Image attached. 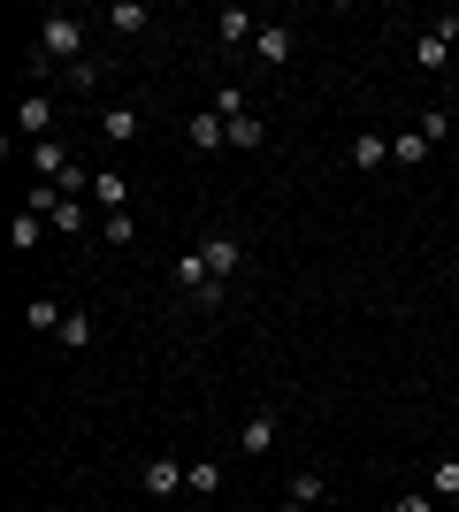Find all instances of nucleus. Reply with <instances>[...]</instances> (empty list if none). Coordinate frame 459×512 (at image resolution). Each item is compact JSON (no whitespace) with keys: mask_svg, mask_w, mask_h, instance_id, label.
Wrapping results in <instances>:
<instances>
[{"mask_svg":"<svg viewBox=\"0 0 459 512\" xmlns=\"http://www.w3.org/2000/svg\"><path fill=\"white\" fill-rule=\"evenodd\" d=\"M54 62H85V23L77 16H62V8H54V16H39V54H31V77H46V69Z\"/></svg>","mask_w":459,"mask_h":512,"instance_id":"f257e3e1","label":"nucleus"},{"mask_svg":"<svg viewBox=\"0 0 459 512\" xmlns=\"http://www.w3.org/2000/svg\"><path fill=\"white\" fill-rule=\"evenodd\" d=\"M23 207H31V214H46V230H62V237H77V230H85V199H62L54 184H31V192H23Z\"/></svg>","mask_w":459,"mask_h":512,"instance_id":"f03ea898","label":"nucleus"},{"mask_svg":"<svg viewBox=\"0 0 459 512\" xmlns=\"http://www.w3.org/2000/svg\"><path fill=\"white\" fill-rule=\"evenodd\" d=\"M192 253H199V268H207L215 283H230V276H238V260H245V245H238L230 230H215V237H199Z\"/></svg>","mask_w":459,"mask_h":512,"instance_id":"7ed1b4c3","label":"nucleus"},{"mask_svg":"<svg viewBox=\"0 0 459 512\" xmlns=\"http://www.w3.org/2000/svg\"><path fill=\"white\" fill-rule=\"evenodd\" d=\"M253 54H261L268 69H284L291 54H299V31H291V23H261V31H253Z\"/></svg>","mask_w":459,"mask_h":512,"instance_id":"20e7f679","label":"nucleus"},{"mask_svg":"<svg viewBox=\"0 0 459 512\" xmlns=\"http://www.w3.org/2000/svg\"><path fill=\"white\" fill-rule=\"evenodd\" d=\"M16 130L46 146V130H54V92H23L16 100Z\"/></svg>","mask_w":459,"mask_h":512,"instance_id":"39448f33","label":"nucleus"},{"mask_svg":"<svg viewBox=\"0 0 459 512\" xmlns=\"http://www.w3.org/2000/svg\"><path fill=\"white\" fill-rule=\"evenodd\" d=\"M176 291H192L199 306H222V283L207 276V268H199V253H184V260H176Z\"/></svg>","mask_w":459,"mask_h":512,"instance_id":"423d86ee","label":"nucleus"},{"mask_svg":"<svg viewBox=\"0 0 459 512\" xmlns=\"http://www.w3.org/2000/svg\"><path fill=\"white\" fill-rule=\"evenodd\" d=\"M184 490V459H176V451H153L146 459V497H176Z\"/></svg>","mask_w":459,"mask_h":512,"instance_id":"0eeeda50","label":"nucleus"},{"mask_svg":"<svg viewBox=\"0 0 459 512\" xmlns=\"http://www.w3.org/2000/svg\"><path fill=\"white\" fill-rule=\"evenodd\" d=\"M383 161H391V138H383V130H360V138H352V169L375 176Z\"/></svg>","mask_w":459,"mask_h":512,"instance_id":"6e6552de","label":"nucleus"},{"mask_svg":"<svg viewBox=\"0 0 459 512\" xmlns=\"http://www.w3.org/2000/svg\"><path fill=\"white\" fill-rule=\"evenodd\" d=\"M192 146L199 153H222V146H230V123H222L215 107H199V115H192Z\"/></svg>","mask_w":459,"mask_h":512,"instance_id":"1a4fd4ad","label":"nucleus"},{"mask_svg":"<svg viewBox=\"0 0 459 512\" xmlns=\"http://www.w3.org/2000/svg\"><path fill=\"white\" fill-rule=\"evenodd\" d=\"M92 199H100L108 214H131V184H123L115 169H92Z\"/></svg>","mask_w":459,"mask_h":512,"instance_id":"9d476101","label":"nucleus"},{"mask_svg":"<svg viewBox=\"0 0 459 512\" xmlns=\"http://www.w3.org/2000/svg\"><path fill=\"white\" fill-rule=\"evenodd\" d=\"M238 451H253V459H261V451H276V413H253V421L238 428Z\"/></svg>","mask_w":459,"mask_h":512,"instance_id":"9b49d317","label":"nucleus"},{"mask_svg":"<svg viewBox=\"0 0 459 512\" xmlns=\"http://www.w3.org/2000/svg\"><path fill=\"white\" fill-rule=\"evenodd\" d=\"M100 130H108L115 146H131L138 130H146V115H138V107H108V115H100Z\"/></svg>","mask_w":459,"mask_h":512,"instance_id":"f8f14e48","label":"nucleus"},{"mask_svg":"<svg viewBox=\"0 0 459 512\" xmlns=\"http://www.w3.org/2000/svg\"><path fill=\"white\" fill-rule=\"evenodd\" d=\"M253 31H261V23L245 16V8H222V16H215V39H222V46H245Z\"/></svg>","mask_w":459,"mask_h":512,"instance_id":"ddd939ff","label":"nucleus"},{"mask_svg":"<svg viewBox=\"0 0 459 512\" xmlns=\"http://www.w3.org/2000/svg\"><path fill=\"white\" fill-rule=\"evenodd\" d=\"M184 490H192V497H215L222 490V459H192V467H184Z\"/></svg>","mask_w":459,"mask_h":512,"instance_id":"4468645a","label":"nucleus"},{"mask_svg":"<svg viewBox=\"0 0 459 512\" xmlns=\"http://www.w3.org/2000/svg\"><path fill=\"white\" fill-rule=\"evenodd\" d=\"M391 161H398V169H421V161H429V138H421V130H398V138H391Z\"/></svg>","mask_w":459,"mask_h":512,"instance_id":"2eb2a0df","label":"nucleus"},{"mask_svg":"<svg viewBox=\"0 0 459 512\" xmlns=\"http://www.w3.org/2000/svg\"><path fill=\"white\" fill-rule=\"evenodd\" d=\"M54 344H69V352H85V344H92V314H85V306H69V321L54 329Z\"/></svg>","mask_w":459,"mask_h":512,"instance_id":"dca6fc26","label":"nucleus"},{"mask_svg":"<svg viewBox=\"0 0 459 512\" xmlns=\"http://www.w3.org/2000/svg\"><path fill=\"white\" fill-rule=\"evenodd\" d=\"M23 321H31V329H46V337H54V329H62V321H69V306H54V299H31V306H23Z\"/></svg>","mask_w":459,"mask_h":512,"instance_id":"f3484780","label":"nucleus"},{"mask_svg":"<svg viewBox=\"0 0 459 512\" xmlns=\"http://www.w3.org/2000/svg\"><path fill=\"white\" fill-rule=\"evenodd\" d=\"M8 237H16V253H31V245H39V237H46V214L16 207V230H8Z\"/></svg>","mask_w":459,"mask_h":512,"instance_id":"a211bd4d","label":"nucleus"},{"mask_svg":"<svg viewBox=\"0 0 459 512\" xmlns=\"http://www.w3.org/2000/svg\"><path fill=\"white\" fill-rule=\"evenodd\" d=\"M429 497H452L459 505V459H437V467H429Z\"/></svg>","mask_w":459,"mask_h":512,"instance_id":"6ab92c4d","label":"nucleus"},{"mask_svg":"<svg viewBox=\"0 0 459 512\" xmlns=\"http://www.w3.org/2000/svg\"><path fill=\"white\" fill-rule=\"evenodd\" d=\"M291 497H299V505H322V497H329V482H322L314 467H299V474H291Z\"/></svg>","mask_w":459,"mask_h":512,"instance_id":"aec40b11","label":"nucleus"},{"mask_svg":"<svg viewBox=\"0 0 459 512\" xmlns=\"http://www.w3.org/2000/svg\"><path fill=\"white\" fill-rule=\"evenodd\" d=\"M230 146H261V115H253V107L230 115Z\"/></svg>","mask_w":459,"mask_h":512,"instance_id":"412c9836","label":"nucleus"},{"mask_svg":"<svg viewBox=\"0 0 459 512\" xmlns=\"http://www.w3.org/2000/svg\"><path fill=\"white\" fill-rule=\"evenodd\" d=\"M108 23H115V31H146V8H131V0H115V8H108Z\"/></svg>","mask_w":459,"mask_h":512,"instance_id":"4be33fe9","label":"nucleus"},{"mask_svg":"<svg viewBox=\"0 0 459 512\" xmlns=\"http://www.w3.org/2000/svg\"><path fill=\"white\" fill-rule=\"evenodd\" d=\"M100 77H108V62H92V54H85V62H77V69H69V85H77V92H92V85H100Z\"/></svg>","mask_w":459,"mask_h":512,"instance_id":"5701e85b","label":"nucleus"},{"mask_svg":"<svg viewBox=\"0 0 459 512\" xmlns=\"http://www.w3.org/2000/svg\"><path fill=\"white\" fill-rule=\"evenodd\" d=\"M414 130H421V138H429V146H444V130H452V115H444V107H429V115H421Z\"/></svg>","mask_w":459,"mask_h":512,"instance_id":"b1692460","label":"nucleus"},{"mask_svg":"<svg viewBox=\"0 0 459 512\" xmlns=\"http://www.w3.org/2000/svg\"><path fill=\"white\" fill-rule=\"evenodd\" d=\"M100 237H108V245H131L138 222H131V214H108V222H100Z\"/></svg>","mask_w":459,"mask_h":512,"instance_id":"393cba45","label":"nucleus"},{"mask_svg":"<svg viewBox=\"0 0 459 512\" xmlns=\"http://www.w3.org/2000/svg\"><path fill=\"white\" fill-rule=\"evenodd\" d=\"M391 512H437V497H429V490H414V497H398Z\"/></svg>","mask_w":459,"mask_h":512,"instance_id":"a878e982","label":"nucleus"},{"mask_svg":"<svg viewBox=\"0 0 459 512\" xmlns=\"http://www.w3.org/2000/svg\"><path fill=\"white\" fill-rule=\"evenodd\" d=\"M276 512H314V505H299V497H291V505H276Z\"/></svg>","mask_w":459,"mask_h":512,"instance_id":"bb28decb","label":"nucleus"},{"mask_svg":"<svg viewBox=\"0 0 459 512\" xmlns=\"http://www.w3.org/2000/svg\"><path fill=\"white\" fill-rule=\"evenodd\" d=\"M452 291H459V260H452Z\"/></svg>","mask_w":459,"mask_h":512,"instance_id":"cd10ccee","label":"nucleus"},{"mask_svg":"<svg viewBox=\"0 0 459 512\" xmlns=\"http://www.w3.org/2000/svg\"><path fill=\"white\" fill-rule=\"evenodd\" d=\"M452 69H459V46H452Z\"/></svg>","mask_w":459,"mask_h":512,"instance_id":"c85d7f7f","label":"nucleus"}]
</instances>
